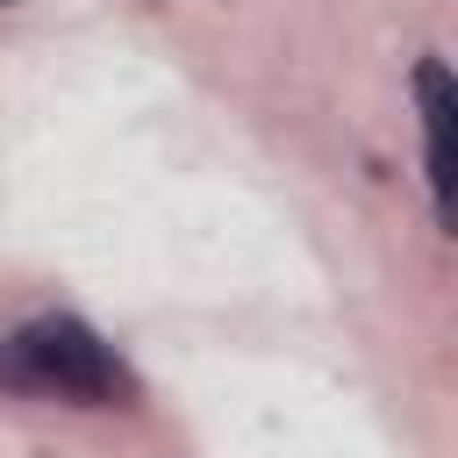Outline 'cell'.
Returning a JSON list of instances; mask_svg holds the SVG:
<instances>
[{"mask_svg": "<svg viewBox=\"0 0 458 458\" xmlns=\"http://www.w3.org/2000/svg\"><path fill=\"white\" fill-rule=\"evenodd\" d=\"M0 386L43 394V401H79V408L129 401V372H122L114 351H107L86 322H72V315L21 322V329L0 344Z\"/></svg>", "mask_w": 458, "mask_h": 458, "instance_id": "obj_1", "label": "cell"}, {"mask_svg": "<svg viewBox=\"0 0 458 458\" xmlns=\"http://www.w3.org/2000/svg\"><path fill=\"white\" fill-rule=\"evenodd\" d=\"M415 107H422L429 208H437V222L451 229V114H458V93H451V72H444V57H422V64H415Z\"/></svg>", "mask_w": 458, "mask_h": 458, "instance_id": "obj_2", "label": "cell"}]
</instances>
